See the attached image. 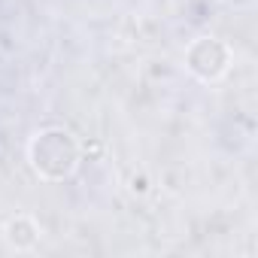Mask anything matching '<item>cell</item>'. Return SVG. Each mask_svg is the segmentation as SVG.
Here are the masks:
<instances>
[{
  "label": "cell",
  "mask_w": 258,
  "mask_h": 258,
  "mask_svg": "<svg viewBox=\"0 0 258 258\" xmlns=\"http://www.w3.org/2000/svg\"><path fill=\"white\" fill-rule=\"evenodd\" d=\"M31 158L46 179H64L76 170L79 149L67 131H43L31 143Z\"/></svg>",
  "instance_id": "6da1fadb"
},
{
  "label": "cell",
  "mask_w": 258,
  "mask_h": 258,
  "mask_svg": "<svg viewBox=\"0 0 258 258\" xmlns=\"http://www.w3.org/2000/svg\"><path fill=\"white\" fill-rule=\"evenodd\" d=\"M188 70L195 73V76H201V79H216V76H222L225 70H228V49H225V43H219V40H210V37H204V40H198L191 49H188Z\"/></svg>",
  "instance_id": "7a4b0ae2"
}]
</instances>
